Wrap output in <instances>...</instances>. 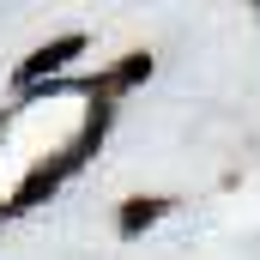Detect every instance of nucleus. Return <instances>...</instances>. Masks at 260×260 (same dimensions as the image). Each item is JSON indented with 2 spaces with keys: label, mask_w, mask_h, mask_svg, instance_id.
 <instances>
[{
  "label": "nucleus",
  "mask_w": 260,
  "mask_h": 260,
  "mask_svg": "<svg viewBox=\"0 0 260 260\" xmlns=\"http://www.w3.org/2000/svg\"><path fill=\"white\" fill-rule=\"evenodd\" d=\"M79 49H85L79 37H61V43H49L43 55H30V61H24V73H18V79H37V73H49V67H67V61H73V55H79Z\"/></svg>",
  "instance_id": "1"
},
{
  "label": "nucleus",
  "mask_w": 260,
  "mask_h": 260,
  "mask_svg": "<svg viewBox=\"0 0 260 260\" xmlns=\"http://www.w3.org/2000/svg\"><path fill=\"white\" fill-rule=\"evenodd\" d=\"M157 212H164V206H157V200H145V206H127V218H121V230H139V224H151V218H157Z\"/></svg>",
  "instance_id": "2"
}]
</instances>
